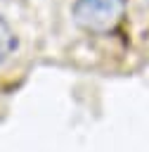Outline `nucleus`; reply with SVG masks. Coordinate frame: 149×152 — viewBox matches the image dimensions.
I'll return each instance as SVG.
<instances>
[{
    "label": "nucleus",
    "instance_id": "1",
    "mask_svg": "<svg viewBox=\"0 0 149 152\" xmlns=\"http://www.w3.org/2000/svg\"><path fill=\"white\" fill-rule=\"evenodd\" d=\"M125 17V0H76V19L92 33H111Z\"/></svg>",
    "mask_w": 149,
    "mask_h": 152
},
{
    "label": "nucleus",
    "instance_id": "2",
    "mask_svg": "<svg viewBox=\"0 0 149 152\" xmlns=\"http://www.w3.org/2000/svg\"><path fill=\"white\" fill-rule=\"evenodd\" d=\"M17 50V33L12 31V26L0 17V66L7 64V59L14 55Z\"/></svg>",
    "mask_w": 149,
    "mask_h": 152
}]
</instances>
